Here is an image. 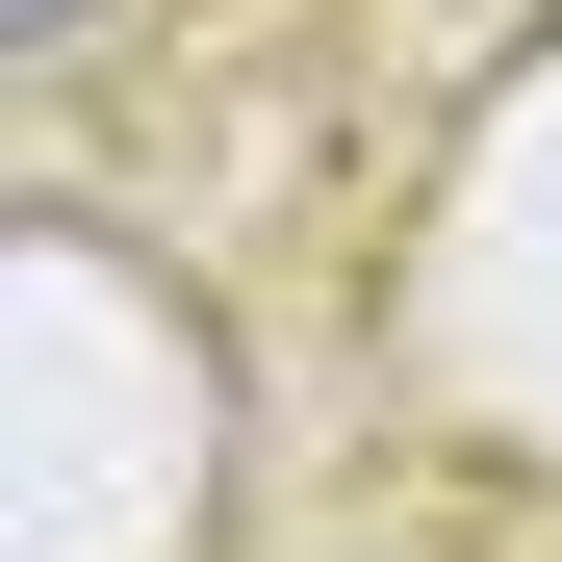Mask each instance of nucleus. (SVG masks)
<instances>
[{
  "instance_id": "nucleus-1",
  "label": "nucleus",
  "mask_w": 562,
  "mask_h": 562,
  "mask_svg": "<svg viewBox=\"0 0 562 562\" xmlns=\"http://www.w3.org/2000/svg\"><path fill=\"white\" fill-rule=\"evenodd\" d=\"M128 26V0H0V52H103Z\"/></svg>"
}]
</instances>
